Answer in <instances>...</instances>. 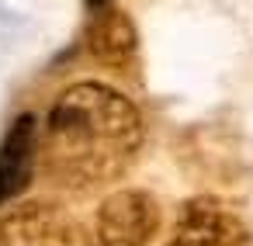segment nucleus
Listing matches in <instances>:
<instances>
[{"mask_svg": "<svg viewBox=\"0 0 253 246\" xmlns=\"http://www.w3.org/2000/svg\"><path fill=\"white\" fill-rule=\"evenodd\" d=\"M160 222V201L149 191L122 187L97 208V246H149Z\"/></svg>", "mask_w": 253, "mask_h": 246, "instance_id": "f03ea898", "label": "nucleus"}, {"mask_svg": "<svg viewBox=\"0 0 253 246\" xmlns=\"http://www.w3.org/2000/svg\"><path fill=\"white\" fill-rule=\"evenodd\" d=\"M35 160H39V125L35 115H21L0 142V205L28 191L35 177Z\"/></svg>", "mask_w": 253, "mask_h": 246, "instance_id": "39448f33", "label": "nucleus"}, {"mask_svg": "<svg viewBox=\"0 0 253 246\" xmlns=\"http://www.w3.org/2000/svg\"><path fill=\"white\" fill-rule=\"evenodd\" d=\"M246 243L250 232L243 218L218 198H205V194L180 205V215L167 239V246H246Z\"/></svg>", "mask_w": 253, "mask_h": 246, "instance_id": "20e7f679", "label": "nucleus"}, {"mask_svg": "<svg viewBox=\"0 0 253 246\" xmlns=\"http://www.w3.org/2000/svg\"><path fill=\"white\" fill-rule=\"evenodd\" d=\"M87 45H90V56L122 73L135 63V52H139V32H135V21L118 11V7H108L94 25H90V35H87Z\"/></svg>", "mask_w": 253, "mask_h": 246, "instance_id": "423d86ee", "label": "nucleus"}, {"mask_svg": "<svg viewBox=\"0 0 253 246\" xmlns=\"http://www.w3.org/2000/svg\"><path fill=\"white\" fill-rule=\"evenodd\" d=\"M0 246H94V239L63 208L45 201H28L11 215H4Z\"/></svg>", "mask_w": 253, "mask_h": 246, "instance_id": "7ed1b4c3", "label": "nucleus"}, {"mask_svg": "<svg viewBox=\"0 0 253 246\" xmlns=\"http://www.w3.org/2000/svg\"><path fill=\"white\" fill-rule=\"evenodd\" d=\"M142 146L139 108L111 83L77 80L49 108V149L73 184H101L125 170Z\"/></svg>", "mask_w": 253, "mask_h": 246, "instance_id": "f257e3e1", "label": "nucleus"}, {"mask_svg": "<svg viewBox=\"0 0 253 246\" xmlns=\"http://www.w3.org/2000/svg\"><path fill=\"white\" fill-rule=\"evenodd\" d=\"M87 4H108V0H87Z\"/></svg>", "mask_w": 253, "mask_h": 246, "instance_id": "0eeeda50", "label": "nucleus"}]
</instances>
